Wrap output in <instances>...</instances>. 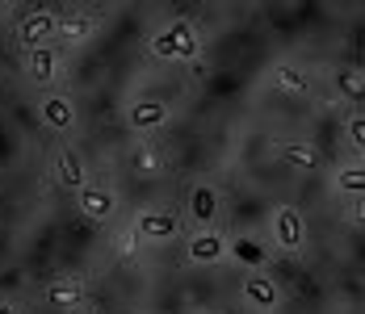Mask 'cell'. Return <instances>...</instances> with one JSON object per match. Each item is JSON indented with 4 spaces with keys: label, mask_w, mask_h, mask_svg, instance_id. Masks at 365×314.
<instances>
[{
    "label": "cell",
    "mask_w": 365,
    "mask_h": 314,
    "mask_svg": "<svg viewBox=\"0 0 365 314\" xmlns=\"http://www.w3.org/2000/svg\"><path fill=\"white\" fill-rule=\"evenodd\" d=\"M240 293H244V302H248L252 310H260V314L277 310V285L264 277V273H248L244 285H240Z\"/></svg>",
    "instance_id": "8fae6325"
},
{
    "label": "cell",
    "mask_w": 365,
    "mask_h": 314,
    "mask_svg": "<svg viewBox=\"0 0 365 314\" xmlns=\"http://www.w3.org/2000/svg\"><path fill=\"white\" fill-rule=\"evenodd\" d=\"M97 34V13H63L59 17V42H88V38Z\"/></svg>",
    "instance_id": "2e32d148"
},
{
    "label": "cell",
    "mask_w": 365,
    "mask_h": 314,
    "mask_svg": "<svg viewBox=\"0 0 365 314\" xmlns=\"http://www.w3.org/2000/svg\"><path fill=\"white\" fill-rule=\"evenodd\" d=\"M130 226L139 231V239H143V244H168V239H177V235H181V218H177L173 209H143Z\"/></svg>",
    "instance_id": "5b68a950"
},
{
    "label": "cell",
    "mask_w": 365,
    "mask_h": 314,
    "mask_svg": "<svg viewBox=\"0 0 365 314\" xmlns=\"http://www.w3.org/2000/svg\"><path fill=\"white\" fill-rule=\"evenodd\" d=\"M0 314H21V310H17L13 302H0Z\"/></svg>",
    "instance_id": "603a6c76"
},
{
    "label": "cell",
    "mask_w": 365,
    "mask_h": 314,
    "mask_svg": "<svg viewBox=\"0 0 365 314\" xmlns=\"http://www.w3.org/2000/svg\"><path fill=\"white\" fill-rule=\"evenodd\" d=\"M185 256H189V264H197V268L222 264V260H227V235H222L219 226H210V231H193L189 244H185Z\"/></svg>",
    "instance_id": "277c9868"
},
{
    "label": "cell",
    "mask_w": 365,
    "mask_h": 314,
    "mask_svg": "<svg viewBox=\"0 0 365 314\" xmlns=\"http://www.w3.org/2000/svg\"><path fill=\"white\" fill-rule=\"evenodd\" d=\"M51 176L63 184V189H72L80 193L84 184H88V168H84V155L76 151V147H59L55 151V159H51Z\"/></svg>",
    "instance_id": "9c48e42d"
},
{
    "label": "cell",
    "mask_w": 365,
    "mask_h": 314,
    "mask_svg": "<svg viewBox=\"0 0 365 314\" xmlns=\"http://www.w3.org/2000/svg\"><path fill=\"white\" fill-rule=\"evenodd\" d=\"M26 59V80L38 84V88H46V84H55L59 75H63V55H59V46H38V51H21Z\"/></svg>",
    "instance_id": "52a82bcc"
},
{
    "label": "cell",
    "mask_w": 365,
    "mask_h": 314,
    "mask_svg": "<svg viewBox=\"0 0 365 314\" xmlns=\"http://www.w3.org/2000/svg\"><path fill=\"white\" fill-rule=\"evenodd\" d=\"M269 231H273V247L286 251V256H298L307 247V222L294 206H277L273 218H269Z\"/></svg>",
    "instance_id": "7a4b0ae2"
},
{
    "label": "cell",
    "mask_w": 365,
    "mask_h": 314,
    "mask_svg": "<svg viewBox=\"0 0 365 314\" xmlns=\"http://www.w3.org/2000/svg\"><path fill=\"white\" fill-rule=\"evenodd\" d=\"M282 159L302 168V172H319L324 168V155L311 147V142H282Z\"/></svg>",
    "instance_id": "e0dca14e"
},
{
    "label": "cell",
    "mask_w": 365,
    "mask_h": 314,
    "mask_svg": "<svg viewBox=\"0 0 365 314\" xmlns=\"http://www.w3.org/2000/svg\"><path fill=\"white\" fill-rule=\"evenodd\" d=\"M51 306H59V310H84V281H76V277H63V281H51L46 285V293H42Z\"/></svg>",
    "instance_id": "5bb4252c"
},
{
    "label": "cell",
    "mask_w": 365,
    "mask_h": 314,
    "mask_svg": "<svg viewBox=\"0 0 365 314\" xmlns=\"http://www.w3.org/2000/svg\"><path fill=\"white\" fill-rule=\"evenodd\" d=\"M336 84H340V93H344V97L361 101L365 84H361V71H357V68H340V75H336Z\"/></svg>",
    "instance_id": "ffe728a7"
},
{
    "label": "cell",
    "mask_w": 365,
    "mask_h": 314,
    "mask_svg": "<svg viewBox=\"0 0 365 314\" xmlns=\"http://www.w3.org/2000/svg\"><path fill=\"white\" fill-rule=\"evenodd\" d=\"M38 117H42L51 130H59V135H63V130H72V126H76V105L68 101L63 93H46V97L38 101Z\"/></svg>",
    "instance_id": "30bf717a"
},
{
    "label": "cell",
    "mask_w": 365,
    "mask_h": 314,
    "mask_svg": "<svg viewBox=\"0 0 365 314\" xmlns=\"http://www.w3.org/2000/svg\"><path fill=\"white\" fill-rule=\"evenodd\" d=\"M227 260L244 264L248 273H260L264 260H269V247L260 244V239H252V235H240V239H227Z\"/></svg>",
    "instance_id": "7c38bea8"
},
{
    "label": "cell",
    "mask_w": 365,
    "mask_h": 314,
    "mask_svg": "<svg viewBox=\"0 0 365 314\" xmlns=\"http://www.w3.org/2000/svg\"><path fill=\"white\" fill-rule=\"evenodd\" d=\"M164 168V155H160V147L147 139V142H139L135 151H130V172H139V176H147V172H160Z\"/></svg>",
    "instance_id": "ac0fdd59"
},
{
    "label": "cell",
    "mask_w": 365,
    "mask_h": 314,
    "mask_svg": "<svg viewBox=\"0 0 365 314\" xmlns=\"http://www.w3.org/2000/svg\"><path fill=\"white\" fill-rule=\"evenodd\" d=\"M336 193H344V197H361V193H365V168H361V159H353V164H344V168L336 172Z\"/></svg>",
    "instance_id": "d6986e66"
},
{
    "label": "cell",
    "mask_w": 365,
    "mask_h": 314,
    "mask_svg": "<svg viewBox=\"0 0 365 314\" xmlns=\"http://www.w3.org/2000/svg\"><path fill=\"white\" fill-rule=\"evenodd\" d=\"M59 38V17L55 13H26L13 30V42L21 51H38V46H51Z\"/></svg>",
    "instance_id": "3957f363"
},
{
    "label": "cell",
    "mask_w": 365,
    "mask_h": 314,
    "mask_svg": "<svg viewBox=\"0 0 365 314\" xmlns=\"http://www.w3.org/2000/svg\"><path fill=\"white\" fill-rule=\"evenodd\" d=\"M139 244H143V239H139V231H135V226H126L122 235H113V251H118V256H135Z\"/></svg>",
    "instance_id": "44dd1931"
},
{
    "label": "cell",
    "mask_w": 365,
    "mask_h": 314,
    "mask_svg": "<svg viewBox=\"0 0 365 314\" xmlns=\"http://www.w3.org/2000/svg\"><path fill=\"white\" fill-rule=\"evenodd\" d=\"M76 206H80V214H84L88 222H110L113 214H118V193H113L110 184L88 180V184L76 193Z\"/></svg>",
    "instance_id": "8992f818"
},
{
    "label": "cell",
    "mask_w": 365,
    "mask_h": 314,
    "mask_svg": "<svg viewBox=\"0 0 365 314\" xmlns=\"http://www.w3.org/2000/svg\"><path fill=\"white\" fill-rule=\"evenodd\" d=\"M189 218L197 222V231H210V226H215V218H219V189L197 184V189L189 193Z\"/></svg>",
    "instance_id": "4fadbf2b"
},
{
    "label": "cell",
    "mask_w": 365,
    "mask_h": 314,
    "mask_svg": "<svg viewBox=\"0 0 365 314\" xmlns=\"http://www.w3.org/2000/svg\"><path fill=\"white\" fill-rule=\"evenodd\" d=\"M147 51H151V59H181L185 63V59H197V55H202V38L193 30V21L177 17V21H168L160 34H151Z\"/></svg>",
    "instance_id": "6da1fadb"
},
{
    "label": "cell",
    "mask_w": 365,
    "mask_h": 314,
    "mask_svg": "<svg viewBox=\"0 0 365 314\" xmlns=\"http://www.w3.org/2000/svg\"><path fill=\"white\" fill-rule=\"evenodd\" d=\"M164 122H168V105L155 101V97H139V101L126 105V126L135 135H143V139H151Z\"/></svg>",
    "instance_id": "ba28073f"
},
{
    "label": "cell",
    "mask_w": 365,
    "mask_h": 314,
    "mask_svg": "<svg viewBox=\"0 0 365 314\" xmlns=\"http://www.w3.org/2000/svg\"><path fill=\"white\" fill-rule=\"evenodd\" d=\"M349 139H353V147L361 151V142H365V122H361V113H353V117H349Z\"/></svg>",
    "instance_id": "7402d4cb"
},
{
    "label": "cell",
    "mask_w": 365,
    "mask_h": 314,
    "mask_svg": "<svg viewBox=\"0 0 365 314\" xmlns=\"http://www.w3.org/2000/svg\"><path fill=\"white\" fill-rule=\"evenodd\" d=\"M269 84L277 93H290V97H307L311 93V75L298 68V63H273L269 68Z\"/></svg>",
    "instance_id": "9a60e30c"
}]
</instances>
